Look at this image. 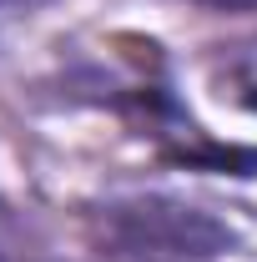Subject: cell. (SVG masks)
Segmentation results:
<instances>
[{
  "instance_id": "6da1fadb",
  "label": "cell",
  "mask_w": 257,
  "mask_h": 262,
  "mask_svg": "<svg viewBox=\"0 0 257 262\" xmlns=\"http://www.w3.org/2000/svg\"><path fill=\"white\" fill-rule=\"evenodd\" d=\"M96 237L106 252L131 262H217L237 247L232 227L177 196H116L96 212Z\"/></svg>"
},
{
  "instance_id": "7a4b0ae2",
  "label": "cell",
  "mask_w": 257,
  "mask_h": 262,
  "mask_svg": "<svg viewBox=\"0 0 257 262\" xmlns=\"http://www.w3.org/2000/svg\"><path fill=\"white\" fill-rule=\"evenodd\" d=\"M26 262H35V257H26Z\"/></svg>"
}]
</instances>
